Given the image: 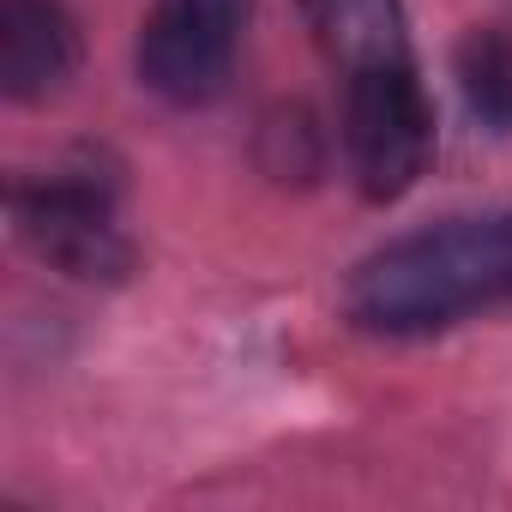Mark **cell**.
<instances>
[{
    "mask_svg": "<svg viewBox=\"0 0 512 512\" xmlns=\"http://www.w3.org/2000/svg\"><path fill=\"white\" fill-rule=\"evenodd\" d=\"M494 302H512V211L404 235L362 260L344 290V314L386 338L434 332Z\"/></svg>",
    "mask_w": 512,
    "mask_h": 512,
    "instance_id": "1",
    "label": "cell"
},
{
    "mask_svg": "<svg viewBox=\"0 0 512 512\" xmlns=\"http://www.w3.org/2000/svg\"><path fill=\"white\" fill-rule=\"evenodd\" d=\"M235 31L241 0H157L139 31V79L157 97L199 109L229 85Z\"/></svg>",
    "mask_w": 512,
    "mask_h": 512,
    "instance_id": "3",
    "label": "cell"
},
{
    "mask_svg": "<svg viewBox=\"0 0 512 512\" xmlns=\"http://www.w3.org/2000/svg\"><path fill=\"white\" fill-rule=\"evenodd\" d=\"M302 13H308V25L320 31L326 55L344 73L410 61V37H404V7L398 0H302Z\"/></svg>",
    "mask_w": 512,
    "mask_h": 512,
    "instance_id": "6",
    "label": "cell"
},
{
    "mask_svg": "<svg viewBox=\"0 0 512 512\" xmlns=\"http://www.w3.org/2000/svg\"><path fill=\"white\" fill-rule=\"evenodd\" d=\"M13 217L19 235L43 253L49 266H61L67 278H121L133 266V247L115 229L109 193L91 181H37L13 193Z\"/></svg>",
    "mask_w": 512,
    "mask_h": 512,
    "instance_id": "4",
    "label": "cell"
},
{
    "mask_svg": "<svg viewBox=\"0 0 512 512\" xmlns=\"http://www.w3.org/2000/svg\"><path fill=\"white\" fill-rule=\"evenodd\" d=\"M452 67H458L464 103H470L488 127H512V31H500V25L470 31V37L458 43Z\"/></svg>",
    "mask_w": 512,
    "mask_h": 512,
    "instance_id": "7",
    "label": "cell"
},
{
    "mask_svg": "<svg viewBox=\"0 0 512 512\" xmlns=\"http://www.w3.org/2000/svg\"><path fill=\"white\" fill-rule=\"evenodd\" d=\"M344 145H350L356 187L368 199H398L422 175L428 145H434V115H428V97H422L410 61L350 73Z\"/></svg>",
    "mask_w": 512,
    "mask_h": 512,
    "instance_id": "2",
    "label": "cell"
},
{
    "mask_svg": "<svg viewBox=\"0 0 512 512\" xmlns=\"http://www.w3.org/2000/svg\"><path fill=\"white\" fill-rule=\"evenodd\" d=\"M79 67V31L61 0H0V85L19 103L55 97Z\"/></svg>",
    "mask_w": 512,
    "mask_h": 512,
    "instance_id": "5",
    "label": "cell"
}]
</instances>
